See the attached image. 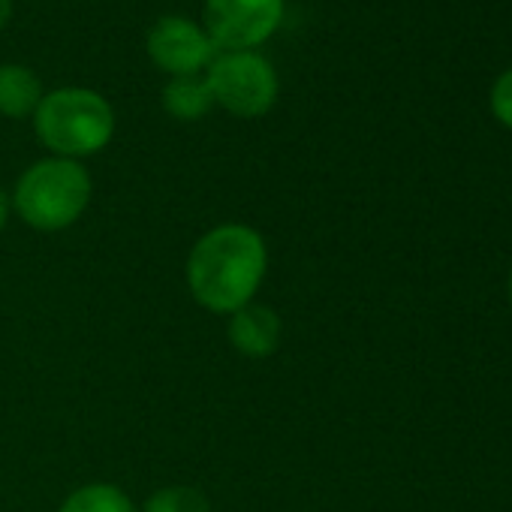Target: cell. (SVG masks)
Here are the masks:
<instances>
[{
	"mask_svg": "<svg viewBox=\"0 0 512 512\" xmlns=\"http://www.w3.org/2000/svg\"><path fill=\"white\" fill-rule=\"evenodd\" d=\"M269 269L263 235L244 223L205 232L187 256L190 296L211 314H235L260 293Z\"/></svg>",
	"mask_w": 512,
	"mask_h": 512,
	"instance_id": "cell-1",
	"label": "cell"
},
{
	"mask_svg": "<svg viewBox=\"0 0 512 512\" xmlns=\"http://www.w3.org/2000/svg\"><path fill=\"white\" fill-rule=\"evenodd\" d=\"M37 136L58 157L79 160L103 151L115 136V112L106 97L88 88H58L34 112Z\"/></svg>",
	"mask_w": 512,
	"mask_h": 512,
	"instance_id": "cell-2",
	"label": "cell"
},
{
	"mask_svg": "<svg viewBox=\"0 0 512 512\" xmlns=\"http://www.w3.org/2000/svg\"><path fill=\"white\" fill-rule=\"evenodd\" d=\"M19 217L40 232L73 226L91 202V175L79 160L49 157L34 163L13 193Z\"/></svg>",
	"mask_w": 512,
	"mask_h": 512,
	"instance_id": "cell-3",
	"label": "cell"
},
{
	"mask_svg": "<svg viewBox=\"0 0 512 512\" xmlns=\"http://www.w3.org/2000/svg\"><path fill=\"white\" fill-rule=\"evenodd\" d=\"M214 103L235 118H260L278 103V73L260 52H217L205 70Z\"/></svg>",
	"mask_w": 512,
	"mask_h": 512,
	"instance_id": "cell-4",
	"label": "cell"
},
{
	"mask_svg": "<svg viewBox=\"0 0 512 512\" xmlns=\"http://www.w3.org/2000/svg\"><path fill=\"white\" fill-rule=\"evenodd\" d=\"M287 0H205V34L217 52H256L284 22Z\"/></svg>",
	"mask_w": 512,
	"mask_h": 512,
	"instance_id": "cell-5",
	"label": "cell"
},
{
	"mask_svg": "<svg viewBox=\"0 0 512 512\" xmlns=\"http://www.w3.org/2000/svg\"><path fill=\"white\" fill-rule=\"evenodd\" d=\"M148 55L172 79L202 76L217 58V46L196 22L184 16H163L148 34Z\"/></svg>",
	"mask_w": 512,
	"mask_h": 512,
	"instance_id": "cell-6",
	"label": "cell"
},
{
	"mask_svg": "<svg viewBox=\"0 0 512 512\" xmlns=\"http://www.w3.org/2000/svg\"><path fill=\"white\" fill-rule=\"evenodd\" d=\"M229 344L247 359H266L281 347V317L266 305H244L229 314Z\"/></svg>",
	"mask_w": 512,
	"mask_h": 512,
	"instance_id": "cell-7",
	"label": "cell"
},
{
	"mask_svg": "<svg viewBox=\"0 0 512 512\" xmlns=\"http://www.w3.org/2000/svg\"><path fill=\"white\" fill-rule=\"evenodd\" d=\"M43 97V82L34 70L22 64L0 67V115L28 118L40 109Z\"/></svg>",
	"mask_w": 512,
	"mask_h": 512,
	"instance_id": "cell-8",
	"label": "cell"
},
{
	"mask_svg": "<svg viewBox=\"0 0 512 512\" xmlns=\"http://www.w3.org/2000/svg\"><path fill=\"white\" fill-rule=\"evenodd\" d=\"M214 94L205 76H175L163 88V109L178 121H199L211 112Z\"/></svg>",
	"mask_w": 512,
	"mask_h": 512,
	"instance_id": "cell-9",
	"label": "cell"
},
{
	"mask_svg": "<svg viewBox=\"0 0 512 512\" xmlns=\"http://www.w3.org/2000/svg\"><path fill=\"white\" fill-rule=\"evenodd\" d=\"M58 512H136L133 500L112 482H91L76 488Z\"/></svg>",
	"mask_w": 512,
	"mask_h": 512,
	"instance_id": "cell-10",
	"label": "cell"
},
{
	"mask_svg": "<svg viewBox=\"0 0 512 512\" xmlns=\"http://www.w3.org/2000/svg\"><path fill=\"white\" fill-rule=\"evenodd\" d=\"M142 512H211V506L205 494L190 485H166L145 500Z\"/></svg>",
	"mask_w": 512,
	"mask_h": 512,
	"instance_id": "cell-11",
	"label": "cell"
},
{
	"mask_svg": "<svg viewBox=\"0 0 512 512\" xmlns=\"http://www.w3.org/2000/svg\"><path fill=\"white\" fill-rule=\"evenodd\" d=\"M491 115L512 130V67L491 85Z\"/></svg>",
	"mask_w": 512,
	"mask_h": 512,
	"instance_id": "cell-12",
	"label": "cell"
},
{
	"mask_svg": "<svg viewBox=\"0 0 512 512\" xmlns=\"http://www.w3.org/2000/svg\"><path fill=\"white\" fill-rule=\"evenodd\" d=\"M13 16V0H0V28H4Z\"/></svg>",
	"mask_w": 512,
	"mask_h": 512,
	"instance_id": "cell-13",
	"label": "cell"
},
{
	"mask_svg": "<svg viewBox=\"0 0 512 512\" xmlns=\"http://www.w3.org/2000/svg\"><path fill=\"white\" fill-rule=\"evenodd\" d=\"M7 214H10V202H7V193L0 190V229H4V223H7Z\"/></svg>",
	"mask_w": 512,
	"mask_h": 512,
	"instance_id": "cell-14",
	"label": "cell"
},
{
	"mask_svg": "<svg viewBox=\"0 0 512 512\" xmlns=\"http://www.w3.org/2000/svg\"><path fill=\"white\" fill-rule=\"evenodd\" d=\"M509 302H512V272H509Z\"/></svg>",
	"mask_w": 512,
	"mask_h": 512,
	"instance_id": "cell-15",
	"label": "cell"
}]
</instances>
